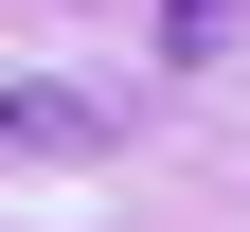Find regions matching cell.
I'll list each match as a JSON object with an SVG mask.
<instances>
[{"label":"cell","instance_id":"obj_1","mask_svg":"<svg viewBox=\"0 0 250 232\" xmlns=\"http://www.w3.org/2000/svg\"><path fill=\"white\" fill-rule=\"evenodd\" d=\"M72 143H107L89 89H0V161H72Z\"/></svg>","mask_w":250,"mask_h":232},{"label":"cell","instance_id":"obj_2","mask_svg":"<svg viewBox=\"0 0 250 232\" xmlns=\"http://www.w3.org/2000/svg\"><path fill=\"white\" fill-rule=\"evenodd\" d=\"M214 18H232V0H179V54H197V36H214Z\"/></svg>","mask_w":250,"mask_h":232}]
</instances>
